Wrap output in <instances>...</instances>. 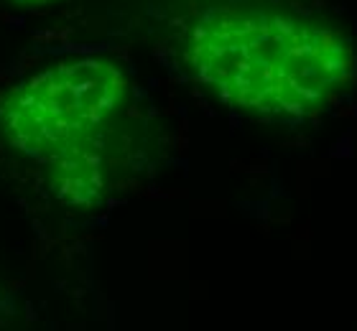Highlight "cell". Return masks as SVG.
<instances>
[{
	"mask_svg": "<svg viewBox=\"0 0 357 331\" xmlns=\"http://www.w3.org/2000/svg\"><path fill=\"white\" fill-rule=\"evenodd\" d=\"M181 56L202 87L261 120H312L357 79L350 36L273 0H220L184 26Z\"/></svg>",
	"mask_w": 357,
	"mask_h": 331,
	"instance_id": "cell-1",
	"label": "cell"
},
{
	"mask_svg": "<svg viewBox=\"0 0 357 331\" xmlns=\"http://www.w3.org/2000/svg\"><path fill=\"white\" fill-rule=\"evenodd\" d=\"M15 6H26V8H36V6H49V3H56V0H10Z\"/></svg>",
	"mask_w": 357,
	"mask_h": 331,
	"instance_id": "cell-3",
	"label": "cell"
},
{
	"mask_svg": "<svg viewBox=\"0 0 357 331\" xmlns=\"http://www.w3.org/2000/svg\"><path fill=\"white\" fill-rule=\"evenodd\" d=\"M128 95L130 82L115 61H59L3 100L0 130L23 158L49 169L61 201L89 206L107 186V151Z\"/></svg>",
	"mask_w": 357,
	"mask_h": 331,
	"instance_id": "cell-2",
	"label": "cell"
}]
</instances>
